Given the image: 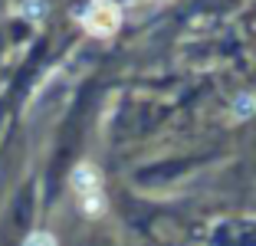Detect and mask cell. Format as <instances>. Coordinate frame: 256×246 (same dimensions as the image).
I'll return each instance as SVG.
<instances>
[{"instance_id":"1","label":"cell","mask_w":256,"mask_h":246,"mask_svg":"<svg viewBox=\"0 0 256 246\" xmlns=\"http://www.w3.org/2000/svg\"><path fill=\"white\" fill-rule=\"evenodd\" d=\"M79 20H82V26L92 33V36L108 40V36H115L118 26H122V10L115 7L112 0H92L89 7L82 10Z\"/></svg>"},{"instance_id":"2","label":"cell","mask_w":256,"mask_h":246,"mask_svg":"<svg viewBox=\"0 0 256 246\" xmlns=\"http://www.w3.org/2000/svg\"><path fill=\"white\" fill-rule=\"evenodd\" d=\"M230 115H234V122H246L256 115V96L253 92H243V96L234 98V108H230Z\"/></svg>"},{"instance_id":"3","label":"cell","mask_w":256,"mask_h":246,"mask_svg":"<svg viewBox=\"0 0 256 246\" xmlns=\"http://www.w3.org/2000/svg\"><path fill=\"white\" fill-rule=\"evenodd\" d=\"M96 184H98V178H96V171H92L89 164H79V168L72 171V187L76 190H86V194H89V190H96Z\"/></svg>"},{"instance_id":"4","label":"cell","mask_w":256,"mask_h":246,"mask_svg":"<svg viewBox=\"0 0 256 246\" xmlns=\"http://www.w3.org/2000/svg\"><path fill=\"white\" fill-rule=\"evenodd\" d=\"M20 16L30 23H40L46 16V0H23L20 4Z\"/></svg>"},{"instance_id":"5","label":"cell","mask_w":256,"mask_h":246,"mask_svg":"<svg viewBox=\"0 0 256 246\" xmlns=\"http://www.w3.org/2000/svg\"><path fill=\"white\" fill-rule=\"evenodd\" d=\"M23 246H56V236L46 233V230H36V233H30V236L23 240Z\"/></svg>"},{"instance_id":"6","label":"cell","mask_w":256,"mask_h":246,"mask_svg":"<svg viewBox=\"0 0 256 246\" xmlns=\"http://www.w3.org/2000/svg\"><path fill=\"white\" fill-rule=\"evenodd\" d=\"M86 210H89V214H98V210H102V197H98L96 190L86 194Z\"/></svg>"}]
</instances>
